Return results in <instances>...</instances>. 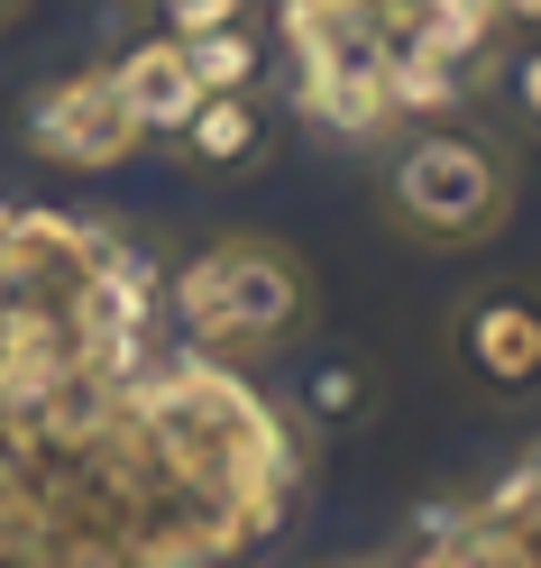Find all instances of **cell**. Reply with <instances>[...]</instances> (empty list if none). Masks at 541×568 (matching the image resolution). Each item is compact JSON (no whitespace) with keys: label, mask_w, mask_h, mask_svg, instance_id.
I'll return each mask as SVG.
<instances>
[{"label":"cell","mask_w":541,"mask_h":568,"mask_svg":"<svg viewBox=\"0 0 541 568\" xmlns=\"http://www.w3.org/2000/svg\"><path fill=\"white\" fill-rule=\"evenodd\" d=\"M504 83H514V111H523V129L541 138V47H523L514 64H504Z\"/></svg>","instance_id":"cell-13"},{"label":"cell","mask_w":541,"mask_h":568,"mask_svg":"<svg viewBox=\"0 0 541 568\" xmlns=\"http://www.w3.org/2000/svg\"><path fill=\"white\" fill-rule=\"evenodd\" d=\"M450 358L468 367V385L495 404H514L541 385V303L514 294V284H487L450 312Z\"/></svg>","instance_id":"cell-7"},{"label":"cell","mask_w":541,"mask_h":568,"mask_svg":"<svg viewBox=\"0 0 541 568\" xmlns=\"http://www.w3.org/2000/svg\"><path fill=\"white\" fill-rule=\"evenodd\" d=\"M312 413H321V422H349V413H368V385H358L349 367H321V376H312Z\"/></svg>","instance_id":"cell-12"},{"label":"cell","mask_w":541,"mask_h":568,"mask_svg":"<svg viewBox=\"0 0 541 568\" xmlns=\"http://www.w3.org/2000/svg\"><path fill=\"white\" fill-rule=\"evenodd\" d=\"M28 19V0H0V28H19Z\"/></svg>","instance_id":"cell-15"},{"label":"cell","mask_w":541,"mask_h":568,"mask_svg":"<svg viewBox=\"0 0 541 568\" xmlns=\"http://www.w3.org/2000/svg\"><path fill=\"white\" fill-rule=\"evenodd\" d=\"M166 266L101 211H0V404L101 385L157 358Z\"/></svg>","instance_id":"cell-2"},{"label":"cell","mask_w":541,"mask_h":568,"mask_svg":"<svg viewBox=\"0 0 541 568\" xmlns=\"http://www.w3.org/2000/svg\"><path fill=\"white\" fill-rule=\"evenodd\" d=\"M385 221L413 247H487L514 221V156L487 129L422 120L385 156Z\"/></svg>","instance_id":"cell-4"},{"label":"cell","mask_w":541,"mask_h":568,"mask_svg":"<svg viewBox=\"0 0 541 568\" xmlns=\"http://www.w3.org/2000/svg\"><path fill=\"white\" fill-rule=\"evenodd\" d=\"M495 19L504 28H541V0H495Z\"/></svg>","instance_id":"cell-14"},{"label":"cell","mask_w":541,"mask_h":568,"mask_svg":"<svg viewBox=\"0 0 541 568\" xmlns=\"http://www.w3.org/2000/svg\"><path fill=\"white\" fill-rule=\"evenodd\" d=\"M19 148L38 165H64V174H111L129 165L148 138H138L129 101L111 83V64H83V74H47L19 111Z\"/></svg>","instance_id":"cell-6"},{"label":"cell","mask_w":541,"mask_h":568,"mask_svg":"<svg viewBox=\"0 0 541 568\" xmlns=\"http://www.w3.org/2000/svg\"><path fill=\"white\" fill-rule=\"evenodd\" d=\"M101 64H111V83H120V101H129L138 138H174V129L193 120L202 83H193V64H184V38L148 28V38H129L120 55H101Z\"/></svg>","instance_id":"cell-8"},{"label":"cell","mask_w":541,"mask_h":568,"mask_svg":"<svg viewBox=\"0 0 541 568\" xmlns=\"http://www.w3.org/2000/svg\"><path fill=\"white\" fill-rule=\"evenodd\" d=\"M148 10H157L166 38H211V28L248 19V0H148Z\"/></svg>","instance_id":"cell-11"},{"label":"cell","mask_w":541,"mask_h":568,"mask_svg":"<svg viewBox=\"0 0 541 568\" xmlns=\"http://www.w3.org/2000/svg\"><path fill=\"white\" fill-rule=\"evenodd\" d=\"M184 64H193L202 92H258L267 83V38L248 19H230V28H211V38H184Z\"/></svg>","instance_id":"cell-10"},{"label":"cell","mask_w":541,"mask_h":568,"mask_svg":"<svg viewBox=\"0 0 541 568\" xmlns=\"http://www.w3.org/2000/svg\"><path fill=\"white\" fill-rule=\"evenodd\" d=\"M312 440L239 367L148 358L0 404V568H230L275 541Z\"/></svg>","instance_id":"cell-1"},{"label":"cell","mask_w":541,"mask_h":568,"mask_svg":"<svg viewBox=\"0 0 541 568\" xmlns=\"http://www.w3.org/2000/svg\"><path fill=\"white\" fill-rule=\"evenodd\" d=\"M166 303L184 322V358L258 367L312 331V266L275 239H211L184 275H166Z\"/></svg>","instance_id":"cell-3"},{"label":"cell","mask_w":541,"mask_h":568,"mask_svg":"<svg viewBox=\"0 0 541 568\" xmlns=\"http://www.w3.org/2000/svg\"><path fill=\"white\" fill-rule=\"evenodd\" d=\"M394 568H541V449L514 458L478 505L422 514L413 550Z\"/></svg>","instance_id":"cell-5"},{"label":"cell","mask_w":541,"mask_h":568,"mask_svg":"<svg viewBox=\"0 0 541 568\" xmlns=\"http://www.w3.org/2000/svg\"><path fill=\"white\" fill-rule=\"evenodd\" d=\"M174 148H184L193 174H258L267 165V101L258 92H202L193 101V120L174 129Z\"/></svg>","instance_id":"cell-9"}]
</instances>
